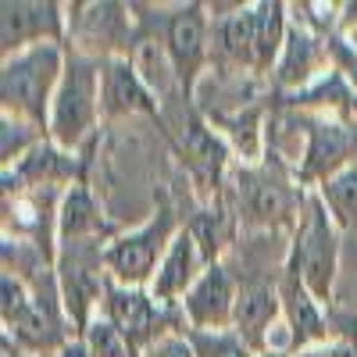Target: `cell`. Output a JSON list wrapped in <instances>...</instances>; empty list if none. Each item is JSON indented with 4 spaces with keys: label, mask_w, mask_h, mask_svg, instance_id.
I'll list each match as a JSON object with an SVG mask.
<instances>
[{
    "label": "cell",
    "mask_w": 357,
    "mask_h": 357,
    "mask_svg": "<svg viewBox=\"0 0 357 357\" xmlns=\"http://www.w3.org/2000/svg\"><path fill=\"white\" fill-rule=\"evenodd\" d=\"M240 211L254 225H279L293 211V193L272 172H240Z\"/></svg>",
    "instance_id": "obj_6"
},
{
    "label": "cell",
    "mask_w": 357,
    "mask_h": 357,
    "mask_svg": "<svg viewBox=\"0 0 357 357\" xmlns=\"http://www.w3.org/2000/svg\"><path fill=\"white\" fill-rule=\"evenodd\" d=\"M100 65L86 61V57L72 54L68 68L61 75V86L54 93V107H50V129L54 139L61 146H75L89 129H93L97 118V97H100Z\"/></svg>",
    "instance_id": "obj_2"
},
{
    "label": "cell",
    "mask_w": 357,
    "mask_h": 357,
    "mask_svg": "<svg viewBox=\"0 0 357 357\" xmlns=\"http://www.w3.org/2000/svg\"><path fill=\"white\" fill-rule=\"evenodd\" d=\"M172 236V215L161 211L151 225H143L139 232L132 236H122L107 254H104V264L111 268V272L129 282V286H139L151 279V272L158 268V257L165 250V240Z\"/></svg>",
    "instance_id": "obj_3"
},
{
    "label": "cell",
    "mask_w": 357,
    "mask_h": 357,
    "mask_svg": "<svg viewBox=\"0 0 357 357\" xmlns=\"http://www.w3.org/2000/svg\"><path fill=\"white\" fill-rule=\"evenodd\" d=\"M15 336L22 340V347L36 350V354L61 347V318H57V307H54V293L43 296V289H40L29 301V307L15 321Z\"/></svg>",
    "instance_id": "obj_12"
},
{
    "label": "cell",
    "mask_w": 357,
    "mask_h": 357,
    "mask_svg": "<svg viewBox=\"0 0 357 357\" xmlns=\"http://www.w3.org/2000/svg\"><path fill=\"white\" fill-rule=\"evenodd\" d=\"M143 357H197V350H193V343H186V340L168 336V340H161V343H151Z\"/></svg>",
    "instance_id": "obj_25"
},
{
    "label": "cell",
    "mask_w": 357,
    "mask_h": 357,
    "mask_svg": "<svg viewBox=\"0 0 357 357\" xmlns=\"http://www.w3.org/2000/svg\"><path fill=\"white\" fill-rule=\"evenodd\" d=\"M186 158L193 161L197 172H207V175H218V168L225 165V146L207 132L197 118L186 122Z\"/></svg>",
    "instance_id": "obj_17"
},
{
    "label": "cell",
    "mask_w": 357,
    "mask_h": 357,
    "mask_svg": "<svg viewBox=\"0 0 357 357\" xmlns=\"http://www.w3.org/2000/svg\"><path fill=\"white\" fill-rule=\"evenodd\" d=\"M61 357H93V354H89L86 343H65L61 347Z\"/></svg>",
    "instance_id": "obj_26"
},
{
    "label": "cell",
    "mask_w": 357,
    "mask_h": 357,
    "mask_svg": "<svg viewBox=\"0 0 357 357\" xmlns=\"http://www.w3.org/2000/svg\"><path fill=\"white\" fill-rule=\"evenodd\" d=\"M104 232V218L97 215V204L82 186H75L65 197L61 207V243H97V236Z\"/></svg>",
    "instance_id": "obj_13"
},
{
    "label": "cell",
    "mask_w": 357,
    "mask_h": 357,
    "mask_svg": "<svg viewBox=\"0 0 357 357\" xmlns=\"http://www.w3.org/2000/svg\"><path fill=\"white\" fill-rule=\"evenodd\" d=\"M200 261H204V250L197 243V236L193 232H178L175 240L168 243L165 261L158 268V279H154V296L158 301H172V296L193 289Z\"/></svg>",
    "instance_id": "obj_9"
},
{
    "label": "cell",
    "mask_w": 357,
    "mask_h": 357,
    "mask_svg": "<svg viewBox=\"0 0 357 357\" xmlns=\"http://www.w3.org/2000/svg\"><path fill=\"white\" fill-rule=\"evenodd\" d=\"M222 47L236 61L257 65V11H240L222 25Z\"/></svg>",
    "instance_id": "obj_16"
},
{
    "label": "cell",
    "mask_w": 357,
    "mask_h": 357,
    "mask_svg": "<svg viewBox=\"0 0 357 357\" xmlns=\"http://www.w3.org/2000/svg\"><path fill=\"white\" fill-rule=\"evenodd\" d=\"M325 200L336 211L340 225H350L357 218V168H347L336 178H329L325 183Z\"/></svg>",
    "instance_id": "obj_18"
},
{
    "label": "cell",
    "mask_w": 357,
    "mask_h": 357,
    "mask_svg": "<svg viewBox=\"0 0 357 357\" xmlns=\"http://www.w3.org/2000/svg\"><path fill=\"white\" fill-rule=\"evenodd\" d=\"M57 4H25V0H8L0 8V40H4V57H15L29 47H40L43 36H57Z\"/></svg>",
    "instance_id": "obj_5"
},
{
    "label": "cell",
    "mask_w": 357,
    "mask_h": 357,
    "mask_svg": "<svg viewBox=\"0 0 357 357\" xmlns=\"http://www.w3.org/2000/svg\"><path fill=\"white\" fill-rule=\"evenodd\" d=\"M347 301H350V304H354V307H357V279H354V286H350V289H347Z\"/></svg>",
    "instance_id": "obj_27"
},
{
    "label": "cell",
    "mask_w": 357,
    "mask_h": 357,
    "mask_svg": "<svg viewBox=\"0 0 357 357\" xmlns=\"http://www.w3.org/2000/svg\"><path fill=\"white\" fill-rule=\"evenodd\" d=\"M236 311V293H232V279L225 275V268H207L197 279V286L186 293V314L200 329H218V325L232 321Z\"/></svg>",
    "instance_id": "obj_8"
},
{
    "label": "cell",
    "mask_w": 357,
    "mask_h": 357,
    "mask_svg": "<svg viewBox=\"0 0 357 357\" xmlns=\"http://www.w3.org/2000/svg\"><path fill=\"white\" fill-rule=\"evenodd\" d=\"M29 301H33V296L25 293L22 279H15V275L8 272V275H4V321H8V325H15V321H18V314L29 307Z\"/></svg>",
    "instance_id": "obj_22"
},
{
    "label": "cell",
    "mask_w": 357,
    "mask_h": 357,
    "mask_svg": "<svg viewBox=\"0 0 357 357\" xmlns=\"http://www.w3.org/2000/svg\"><path fill=\"white\" fill-rule=\"evenodd\" d=\"M296 275L304 279L307 293L325 301L336 279V232L329 225V215L321 211V204L311 207V222L296 247Z\"/></svg>",
    "instance_id": "obj_4"
},
{
    "label": "cell",
    "mask_w": 357,
    "mask_h": 357,
    "mask_svg": "<svg viewBox=\"0 0 357 357\" xmlns=\"http://www.w3.org/2000/svg\"><path fill=\"white\" fill-rule=\"evenodd\" d=\"M61 75V50L54 43H40L15 57H4V75H0L4 114H15V122H29L40 129L47 107H54L50 93H57Z\"/></svg>",
    "instance_id": "obj_1"
},
{
    "label": "cell",
    "mask_w": 357,
    "mask_h": 357,
    "mask_svg": "<svg viewBox=\"0 0 357 357\" xmlns=\"http://www.w3.org/2000/svg\"><path fill=\"white\" fill-rule=\"evenodd\" d=\"M197 347H204V354H211V357H247V350L236 343L232 336H200Z\"/></svg>",
    "instance_id": "obj_24"
},
{
    "label": "cell",
    "mask_w": 357,
    "mask_h": 357,
    "mask_svg": "<svg viewBox=\"0 0 357 357\" xmlns=\"http://www.w3.org/2000/svg\"><path fill=\"white\" fill-rule=\"evenodd\" d=\"M100 111L104 114H129V111H151L154 114V100L143 89L136 68L122 57H111L104 65V89H100Z\"/></svg>",
    "instance_id": "obj_10"
},
{
    "label": "cell",
    "mask_w": 357,
    "mask_h": 357,
    "mask_svg": "<svg viewBox=\"0 0 357 357\" xmlns=\"http://www.w3.org/2000/svg\"><path fill=\"white\" fill-rule=\"evenodd\" d=\"M286 304H289V314H293V325H296V336L301 340L321 336V318L314 311V301H307V286L289 282L286 286Z\"/></svg>",
    "instance_id": "obj_20"
},
{
    "label": "cell",
    "mask_w": 357,
    "mask_h": 357,
    "mask_svg": "<svg viewBox=\"0 0 357 357\" xmlns=\"http://www.w3.org/2000/svg\"><path fill=\"white\" fill-rule=\"evenodd\" d=\"M343 154H347V143H343V136L336 132V129H314V143H311V165H307V172H325V168H336L340 161H343Z\"/></svg>",
    "instance_id": "obj_21"
},
{
    "label": "cell",
    "mask_w": 357,
    "mask_h": 357,
    "mask_svg": "<svg viewBox=\"0 0 357 357\" xmlns=\"http://www.w3.org/2000/svg\"><path fill=\"white\" fill-rule=\"evenodd\" d=\"M33 129H36V126H29V122H11V118H4V161H8V165L18 158V151H22L25 143L36 139Z\"/></svg>",
    "instance_id": "obj_23"
},
{
    "label": "cell",
    "mask_w": 357,
    "mask_h": 357,
    "mask_svg": "<svg viewBox=\"0 0 357 357\" xmlns=\"http://www.w3.org/2000/svg\"><path fill=\"white\" fill-rule=\"evenodd\" d=\"M75 172V165L54 151V146H33V154L22 161V168L15 172L18 183H33V186H43V183H57V178H68Z\"/></svg>",
    "instance_id": "obj_15"
},
{
    "label": "cell",
    "mask_w": 357,
    "mask_h": 357,
    "mask_svg": "<svg viewBox=\"0 0 357 357\" xmlns=\"http://www.w3.org/2000/svg\"><path fill=\"white\" fill-rule=\"evenodd\" d=\"M86 347L93 357H132V340L114 321H93L86 333Z\"/></svg>",
    "instance_id": "obj_19"
},
{
    "label": "cell",
    "mask_w": 357,
    "mask_h": 357,
    "mask_svg": "<svg viewBox=\"0 0 357 357\" xmlns=\"http://www.w3.org/2000/svg\"><path fill=\"white\" fill-rule=\"evenodd\" d=\"M107 321H114L136 347L143 340H151L154 325H158V307H154L151 296H143L136 289L107 286Z\"/></svg>",
    "instance_id": "obj_11"
},
{
    "label": "cell",
    "mask_w": 357,
    "mask_h": 357,
    "mask_svg": "<svg viewBox=\"0 0 357 357\" xmlns=\"http://www.w3.org/2000/svg\"><path fill=\"white\" fill-rule=\"evenodd\" d=\"M275 293L268 289V286H247L240 289V296H236V311H232V321H236V329H240L243 340L257 343L261 333L272 325L275 318Z\"/></svg>",
    "instance_id": "obj_14"
},
{
    "label": "cell",
    "mask_w": 357,
    "mask_h": 357,
    "mask_svg": "<svg viewBox=\"0 0 357 357\" xmlns=\"http://www.w3.org/2000/svg\"><path fill=\"white\" fill-rule=\"evenodd\" d=\"M165 47H168V57H172V68H175L178 82H183V89L190 93L197 68L204 61V15H200V8H183L168 18Z\"/></svg>",
    "instance_id": "obj_7"
}]
</instances>
